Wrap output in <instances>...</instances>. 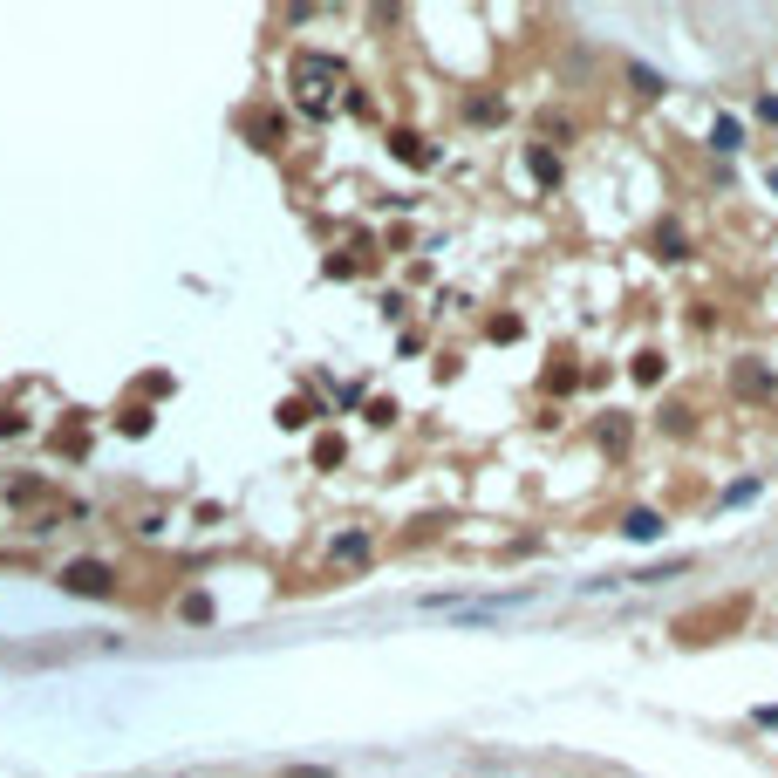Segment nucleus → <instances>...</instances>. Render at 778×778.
<instances>
[{
    "instance_id": "obj_22",
    "label": "nucleus",
    "mask_w": 778,
    "mask_h": 778,
    "mask_svg": "<svg viewBox=\"0 0 778 778\" xmlns=\"http://www.w3.org/2000/svg\"><path fill=\"white\" fill-rule=\"evenodd\" d=\"M594 437H601V451H622V444H628V430H622V424H601Z\"/></svg>"
},
{
    "instance_id": "obj_10",
    "label": "nucleus",
    "mask_w": 778,
    "mask_h": 778,
    "mask_svg": "<svg viewBox=\"0 0 778 778\" xmlns=\"http://www.w3.org/2000/svg\"><path fill=\"white\" fill-rule=\"evenodd\" d=\"M622 533H628V540H662V512H649V506H642V512H628V519H622Z\"/></svg>"
},
{
    "instance_id": "obj_8",
    "label": "nucleus",
    "mask_w": 778,
    "mask_h": 778,
    "mask_svg": "<svg viewBox=\"0 0 778 778\" xmlns=\"http://www.w3.org/2000/svg\"><path fill=\"white\" fill-rule=\"evenodd\" d=\"M389 151L403 157V164H437V144H424V137H417V130H396V137H389Z\"/></svg>"
},
{
    "instance_id": "obj_16",
    "label": "nucleus",
    "mask_w": 778,
    "mask_h": 778,
    "mask_svg": "<svg viewBox=\"0 0 778 778\" xmlns=\"http://www.w3.org/2000/svg\"><path fill=\"white\" fill-rule=\"evenodd\" d=\"M710 144H717V151H738V144H744L738 117H724V123H717V130H710Z\"/></svg>"
},
{
    "instance_id": "obj_1",
    "label": "nucleus",
    "mask_w": 778,
    "mask_h": 778,
    "mask_svg": "<svg viewBox=\"0 0 778 778\" xmlns=\"http://www.w3.org/2000/svg\"><path fill=\"white\" fill-rule=\"evenodd\" d=\"M349 82V69L335 62V55H294V103L308 110V117H328L335 110V89Z\"/></svg>"
},
{
    "instance_id": "obj_21",
    "label": "nucleus",
    "mask_w": 778,
    "mask_h": 778,
    "mask_svg": "<svg viewBox=\"0 0 778 778\" xmlns=\"http://www.w3.org/2000/svg\"><path fill=\"white\" fill-rule=\"evenodd\" d=\"M744 499H758V478H738V485L724 492V506H744Z\"/></svg>"
},
{
    "instance_id": "obj_14",
    "label": "nucleus",
    "mask_w": 778,
    "mask_h": 778,
    "mask_svg": "<svg viewBox=\"0 0 778 778\" xmlns=\"http://www.w3.org/2000/svg\"><path fill=\"white\" fill-rule=\"evenodd\" d=\"M28 430H35V417H28V410L0 403V437H28Z\"/></svg>"
},
{
    "instance_id": "obj_15",
    "label": "nucleus",
    "mask_w": 778,
    "mask_h": 778,
    "mask_svg": "<svg viewBox=\"0 0 778 778\" xmlns=\"http://www.w3.org/2000/svg\"><path fill=\"white\" fill-rule=\"evenodd\" d=\"M465 117H471V123H499V117H506V103H499V96H471Z\"/></svg>"
},
{
    "instance_id": "obj_12",
    "label": "nucleus",
    "mask_w": 778,
    "mask_h": 778,
    "mask_svg": "<svg viewBox=\"0 0 778 778\" xmlns=\"http://www.w3.org/2000/svg\"><path fill=\"white\" fill-rule=\"evenodd\" d=\"M171 389H178V376H171V369H144V376H137V403H151V396H171Z\"/></svg>"
},
{
    "instance_id": "obj_6",
    "label": "nucleus",
    "mask_w": 778,
    "mask_h": 778,
    "mask_svg": "<svg viewBox=\"0 0 778 778\" xmlns=\"http://www.w3.org/2000/svg\"><path fill=\"white\" fill-rule=\"evenodd\" d=\"M246 137H253L260 151H280V137H287V123L273 117V110H246Z\"/></svg>"
},
{
    "instance_id": "obj_19",
    "label": "nucleus",
    "mask_w": 778,
    "mask_h": 778,
    "mask_svg": "<svg viewBox=\"0 0 778 778\" xmlns=\"http://www.w3.org/2000/svg\"><path fill=\"white\" fill-rule=\"evenodd\" d=\"M628 82H635V89H642V96H662V76H656V69H642V62H635V69H628Z\"/></svg>"
},
{
    "instance_id": "obj_3",
    "label": "nucleus",
    "mask_w": 778,
    "mask_h": 778,
    "mask_svg": "<svg viewBox=\"0 0 778 778\" xmlns=\"http://www.w3.org/2000/svg\"><path fill=\"white\" fill-rule=\"evenodd\" d=\"M0 499H7L14 512H21V506H48V499H55V485H48L41 471H14V478L0 485Z\"/></svg>"
},
{
    "instance_id": "obj_7",
    "label": "nucleus",
    "mask_w": 778,
    "mask_h": 778,
    "mask_svg": "<svg viewBox=\"0 0 778 778\" xmlns=\"http://www.w3.org/2000/svg\"><path fill=\"white\" fill-rule=\"evenodd\" d=\"M328 553H335V560H342V567H362V560H369V553H376V540H369V533H362V526H349V533H335V546H328Z\"/></svg>"
},
{
    "instance_id": "obj_23",
    "label": "nucleus",
    "mask_w": 778,
    "mask_h": 778,
    "mask_svg": "<svg viewBox=\"0 0 778 778\" xmlns=\"http://www.w3.org/2000/svg\"><path fill=\"white\" fill-rule=\"evenodd\" d=\"M758 117H765V123H778V96H765V103H758Z\"/></svg>"
},
{
    "instance_id": "obj_17",
    "label": "nucleus",
    "mask_w": 778,
    "mask_h": 778,
    "mask_svg": "<svg viewBox=\"0 0 778 778\" xmlns=\"http://www.w3.org/2000/svg\"><path fill=\"white\" fill-rule=\"evenodd\" d=\"M178 615H192V622H212V594H185V601H178Z\"/></svg>"
},
{
    "instance_id": "obj_11",
    "label": "nucleus",
    "mask_w": 778,
    "mask_h": 778,
    "mask_svg": "<svg viewBox=\"0 0 778 778\" xmlns=\"http://www.w3.org/2000/svg\"><path fill=\"white\" fill-rule=\"evenodd\" d=\"M342 458H349V444H342L335 430H321V437H314V465H321V471H335Z\"/></svg>"
},
{
    "instance_id": "obj_13",
    "label": "nucleus",
    "mask_w": 778,
    "mask_h": 778,
    "mask_svg": "<svg viewBox=\"0 0 778 778\" xmlns=\"http://www.w3.org/2000/svg\"><path fill=\"white\" fill-rule=\"evenodd\" d=\"M526 171H533L540 185H560V157L553 151H526Z\"/></svg>"
},
{
    "instance_id": "obj_4",
    "label": "nucleus",
    "mask_w": 778,
    "mask_h": 778,
    "mask_svg": "<svg viewBox=\"0 0 778 778\" xmlns=\"http://www.w3.org/2000/svg\"><path fill=\"white\" fill-rule=\"evenodd\" d=\"M151 403H137V396H123L117 410H110V430H117V437H151Z\"/></svg>"
},
{
    "instance_id": "obj_9",
    "label": "nucleus",
    "mask_w": 778,
    "mask_h": 778,
    "mask_svg": "<svg viewBox=\"0 0 778 778\" xmlns=\"http://www.w3.org/2000/svg\"><path fill=\"white\" fill-rule=\"evenodd\" d=\"M314 417H321V403H308V396H287V403L273 410V424H280V430H308Z\"/></svg>"
},
{
    "instance_id": "obj_20",
    "label": "nucleus",
    "mask_w": 778,
    "mask_h": 778,
    "mask_svg": "<svg viewBox=\"0 0 778 778\" xmlns=\"http://www.w3.org/2000/svg\"><path fill=\"white\" fill-rule=\"evenodd\" d=\"M656 246H662V260H683V233H676V226H662Z\"/></svg>"
},
{
    "instance_id": "obj_18",
    "label": "nucleus",
    "mask_w": 778,
    "mask_h": 778,
    "mask_svg": "<svg viewBox=\"0 0 778 778\" xmlns=\"http://www.w3.org/2000/svg\"><path fill=\"white\" fill-rule=\"evenodd\" d=\"M485 335H492V342H519V314H492Z\"/></svg>"
},
{
    "instance_id": "obj_2",
    "label": "nucleus",
    "mask_w": 778,
    "mask_h": 778,
    "mask_svg": "<svg viewBox=\"0 0 778 778\" xmlns=\"http://www.w3.org/2000/svg\"><path fill=\"white\" fill-rule=\"evenodd\" d=\"M55 587H62V594H76V601H117L123 574L110 567V560H89V553H82V560H69V567L55 574Z\"/></svg>"
},
{
    "instance_id": "obj_5",
    "label": "nucleus",
    "mask_w": 778,
    "mask_h": 778,
    "mask_svg": "<svg viewBox=\"0 0 778 778\" xmlns=\"http://www.w3.org/2000/svg\"><path fill=\"white\" fill-rule=\"evenodd\" d=\"M48 451H55V458H82V451H89V424H82V410L69 417V424L48 430Z\"/></svg>"
}]
</instances>
